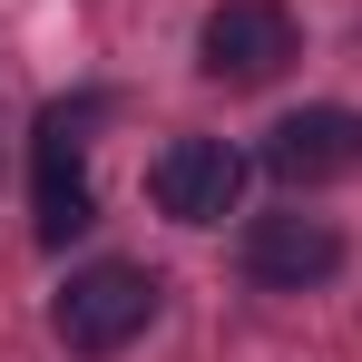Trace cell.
<instances>
[{"instance_id":"obj_3","label":"cell","mask_w":362,"mask_h":362,"mask_svg":"<svg viewBox=\"0 0 362 362\" xmlns=\"http://www.w3.org/2000/svg\"><path fill=\"white\" fill-rule=\"evenodd\" d=\"M294 49H303V30L284 0H216L206 30H196V69L216 88H264V78H284Z\"/></svg>"},{"instance_id":"obj_5","label":"cell","mask_w":362,"mask_h":362,"mask_svg":"<svg viewBox=\"0 0 362 362\" xmlns=\"http://www.w3.org/2000/svg\"><path fill=\"white\" fill-rule=\"evenodd\" d=\"M362 167V108H294V118L264 127V177L313 196V186L353 177Z\"/></svg>"},{"instance_id":"obj_2","label":"cell","mask_w":362,"mask_h":362,"mask_svg":"<svg viewBox=\"0 0 362 362\" xmlns=\"http://www.w3.org/2000/svg\"><path fill=\"white\" fill-rule=\"evenodd\" d=\"M88 118L98 98L78 108H40V137H30V186H40V245H69L98 226V186H88Z\"/></svg>"},{"instance_id":"obj_4","label":"cell","mask_w":362,"mask_h":362,"mask_svg":"<svg viewBox=\"0 0 362 362\" xmlns=\"http://www.w3.org/2000/svg\"><path fill=\"white\" fill-rule=\"evenodd\" d=\"M147 196L177 226H226L235 196H245V147H226V137H167L157 167H147Z\"/></svg>"},{"instance_id":"obj_6","label":"cell","mask_w":362,"mask_h":362,"mask_svg":"<svg viewBox=\"0 0 362 362\" xmlns=\"http://www.w3.org/2000/svg\"><path fill=\"white\" fill-rule=\"evenodd\" d=\"M245 274H255L264 294H313V284L343 274V235H333L323 216H303V206L255 216V226H245Z\"/></svg>"},{"instance_id":"obj_1","label":"cell","mask_w":362,"mask_h":362,"mask_svg":"<svg viewBox=\"0 0 362 362\" xmlns=\"http://www.w3.org/2000/svg\"><path fill=\"white\" fill-rule=\"evenodd\" d=\"M157 274L147 264H127V255H98V264H78L59 284V303H49V333H59L69 353H88V362H108V353H127L147 323H157Z\"/></svg>"}]
</instances>
